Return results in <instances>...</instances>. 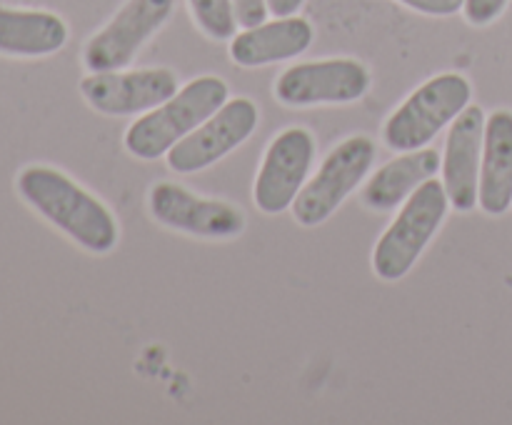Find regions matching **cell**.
Masks as SVG:
<instances>
[{"mask_svg": "<svg viewBox=\"0 0 512 425\" xmlns=\"http://www.w3.org/2000/svg\"><path fill=\"white\" fill-rule=\"evenodd\" d=\"M18 190L43 218L90 253H108L118 243V225L110 210L68 175L33 165L18 175Z\"/></svg>", "mask_w": 512, "mask_h": 425, "instance_id": "obj_1", "label": "cell"}, {"mask_svg": "<svg viewBox=\"0 0 512 425\" xmlns=\"http://www.w3.org/2000/svg\"><path fill=\"white\" fill-rule=\"evenodd\" d=\"M228 103V85L215 75H203L165 100L150 113L140 115L125 133V148L135 158L155 160L168 155L178 140L193 133L200 123Z\"/></svg>", "mask_w": 512, "mask_h": 425, "instance_id": "obj_2", "label": "cell"}, {"mask_svg": "<svg viewBox=\"0 0 512 425\" xmlns=\"http://www.w3.org/2000/svg\"><path fill=\"white\" fill-rule=\"evenodd\" d=\"M448 190L438 180H425L410 193L403 210L393 220L373 253V268L378 278L400 280L410 273L415 260L433 240L448 213Z\"/></svg>", "mask_w": 512, "mask_h": 425, "instance_id": "obj_3", "label": "cell"}, {"mask_svg": "<svg viewBox=\"0 0 512 425\" xmlns=\"http://www.w3.org/2000/svg\"><path fill=\"white\" fill-rule=\"evenodd\" d=\"M470 95L473 88L463 75H435L390 115L383 128L385 145L398 153L425 148L445 125L453 123L468 108Z\"/></svg>", "mask_w": 512, "mask_h": 425, "instance_id": "obj_4", "label": "cell"}, {"mask_svg": "<svg viewBox=\"0 0 512 425\" xmlns=\"http://www.w3.org/2000/svg\"><path fill=\"white\" fill-rule=\"evenodd\" d=\"M375 160V143L368 135H353L328 153L315 178L305 185L293 203L300 225L313 228L328 220L338 205L358 188Z\"/></svg>", "mask_w": 512, "mask_h": 425, "instance_id": "obj_5", "label": "cell"}, {"mask_svg": "<svg viewBox=\"0 0 512 425\" xmlns=\"http://www.w3.org/2000/svg\"><path fill=\"white\" fill-rule=\"evenodd\" d=\"M258 125V108L250 98H235L168 150L175 173H198L238 148Z\"/></svg>", "mask_w": 512, "mask_h": 425, "instance_id": "obj_6", "label": "cell"}, {"mask_svg": "<svg viewBox=\"0 0 512 425\" xmlns=\"http://www.w3.org/2000/svg\"><path fill=\"white\" fill-rule=\"evenodd\" d=\"M370 88V73L353 58L300 63L285 70L275 83V98L283 105L353 103Z\"/></svg>", "mask_w": 512, "mask_h": 425, "instance_id": "obj_7", "label": "cell"}, {"mask_svg": "<svg viewBox=\"0 0 512 425\" xmlns=\"http://www.w3.org/2000/svg\"><path fill=\"white\" fill-rule=\"evenodd\" d=\"M173 3L175 0H128L125 8L85 45V68L90 73L125 68L140 45L168 20Z\"/></svg>", "mask_w": 512, "mask_h": 425, "instance_id": "obj_8", "label": "cell"}, {"mask_svg": "<svg viewBox=\"0 0 512 425\" xmlns=\"http://www.w3.org/2000/svg\"><path fill=\"white\" fill-rule=\"evenodd\" d=\"M315 140L305 128H288L270 143L258 170L253 198L263 213L275 215L295 203L313 165Z\"/></svg>", "mask_w": 512, "mask_h": 425, "instance_id": "obj_9", "label": "cell"}, {"mask_svg": "<svg viewBox=\"0 0 512 425\" xmlns=\"http://www.w3.org/2000/svg\"><path fill=\"white\" fill-rule=\"evenodd\" d=\"M80 93L90 108L105 115H138L163 105L178 93V78L165 68L133 73H93L80 83Z\"/></svg>", "mask_w": 512, "mask_h": 425, "instance_id": "obj_10", "label": "cell"}, {"mask_svg": "<svg viewBox=\"0 0 512 425\" xmlns=\"http://www.w3.org/2000/svg\"><path fill=\"white\" fill-rule=\"evenodd\" d=\"M150 213L168 228L213 240H228L243 233V210L223 200H205L175 183H158L150 190Z\"/></svg>", "mask_w": 512, "mask_h": 425, "instance_id": "obj_11", "label": "cell"}, {"mask_svg": "<svg viewBox=\"0 0 512 425\" xmlns=\"http://www.w3.org/2000/svg\"><path fill=\"white\" fill-rule=\"evenodd\" d=\"M485 113L478 105H470L455 118L445 140L443 185L448 198L460 213H470L478 205L480 163H483Z\"/></svg>", "mask_w": 512, "mask_h": 425, "instance_id": "obj_12", "label": "cell"}, {"mask_svg": "<svg viewBox=\"0 0 512 425\" xmlns=\"http://www.w3.org/2000/svg\"><path fill=\"white\" fill-rule=\"evenodd\" d=\"M310 43H313V25L305 18L288 15L273 23L245 28V33L235 35L230 43V58L243 68H260V65L295 58L305 53Z\"/></svg>", "mask_w": 512, "mask_h": 425, "instance_id": "obj_13", "label": "cell"}, {"mask_svg": "<svg viewBox=\"0 0 512 425\" xmlns=\"http://www.w3.org/2000/svg\"><path fill=\"white\" fill-rule=\"evenodd\" d=\"M478 203L488 215H503L512 203V113L498 110L485 120Z\"/></svg>", "mask_w": 512, "mask_h": 425, "instance_id": "obj_14", "label": "cell"}, {"mask_svg": "<svg viewBox=\"0 0 512 425\" xmlns=\"http://www.w3.org/2000/svg\"><path fill=\"white\" fill-rule=\"evenodd\" d=\"M440 168L438 150L420 148L390 160L388 165L378 170L370 178V183L363 190V205L370 210H393L410 198L418 185L433 178Z\"/></svg>", "mask_w": 512, "mask_h": 425, "instance_id": "obj_15", "label": "cell"}, {"mask_svg": "<svg viewBox=\"0 0 512 425\" xmlns=\"http://www.w3.org/2000/svg\"><path fill=\"white\" fill-rule=\"evenodd\" d=\"M68 40L63 20L45 10L0 8V53L50 55Z\"/></svg>", "mask_w": 512, "mask_h": 425, "instance_id": "obj_16", "label": "cell"}, {"mask_svg": "<svg viewBox=\"0 0 512 425\" xmlns=\"http://www.w3.org/2000/svg\"><path fill=\"white\" fill-rule=\"evenodd\" d=\"M195 15V23L215 40L233 38L235 35V8L233 0H188Z\"/></svg>", "mask_w": 512, "mask_h": 425, "instance_id": "obj_17", "label": "cell"}, {"mask_svg": "<svg viewBox=\"0 0 512 425\" xmlns=\"http://www.w3.org/2000/svg\"><path fill=\"white\" fill-rule=\"evenodd\" d=\"M508 0H465V18L473 25H488L505 10Z\"/></svg>", "mask_w": 512, "mask_h": 425, "instance_id": "obj_18", "label": "cell"}, {"mask_svg": "<svg viewBox=\"0 0 512 425\" xmlns=\"http://www.w3.org/2000/svg\"><path fill=\"white\" fill-rule=\"evenodd\" d=\"M235 20L243 28H255V25L265 23L268 15V0H233Z\"/></svg>", "mask_w": 512, "mask_h": 425, "instance_id": "obj_19", "label": "cell"}, {"mask_svg": "<svg viewBox=\"0 0 512 425\" xmlns=\"http://www.w3.org/2000/svg\"><path fill=\"white\" fill-rule=\"evenodd\" d=\"M408 8L425 15H453L465 5V0H400Z\"/></svg>", "mask_w": 512, "mask_h": 425, "instance_id": "obj_20", "label": "cell"}, {"mask_svg": "<svg viewBox=\"0 0 512 425\" xmlns=\"http://www.w3.org/2000/svg\"><path fill=\"white\" fill-rule=\"evenodd\" d=\"M300 5H303V0H268V10L278 18H288V15L298 13Z\"/></svg>", "mask_w": 512, "mask_h": 425, "instance_id": "obj_21", "label": "cell"}]
</instances>
